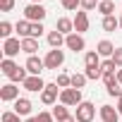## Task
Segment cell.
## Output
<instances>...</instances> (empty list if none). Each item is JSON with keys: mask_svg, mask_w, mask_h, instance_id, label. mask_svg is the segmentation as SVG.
Instances as JSON below:
<instances>
[{"mask_svg": "<svg viewBox=\"0 0 122 122\" xmlns=\"http://www.w3.org/2000/svg\"><path fill=\"white\" fill-rule=\"evenodd\" d=\"M89 12H84V10H79L77 15H74V31L77 34H84V31H89Z\"/></svg>", "mask_w": 122, "mask_h": 122, "instance_id": "obj_12", "label": "cell"}, {"mask_svg": "<svg viewBox=\"0 0 122 122\" xmlns=\"http://www.w3.org/2000/svg\"><path fill=\"white\" fill-rule=\"evenodd\" d=\"M17 98H22V96H19V86H17V84H12V81H10V84H5L3 89H0V101H5V103H15Z\"/></svg>", "mask_w": 122, "mask_h": 122, "instance_id": "obj_9", "label": "cell"}, {"mask_svg": "<svg viewBox=\"0 0 122 122\" xmlns=\"http://www.w3.org/2000/svg\"><path fill=\"white\" fill-rule=\"evenodd\" d=\"M12 108H15V112H17L19 117H31V108H34V105H31V101H29V98H24V96H22V98H17V101H15V105H12Z\"/></svg>", "mask_w": 122, "mask_h": 122, "instance_id": "obj_10", "label": "cell"}, {"mask_svg": "<svg viewBox=\"0 0 122 122\" xmlns=\"http://www.w3.org/2000/svg\"><path fill=\"white\" fill-rule=\"evenodd\" d=\"M84 65H86V67H101V55H98L96 50H89V53L84 55Z\"/></svg>", "mask_w": 122, "mask_h": 122, "instance_id": "obj_22", "label": "cell"}, {"mask_svg": "<svg viewBox=\"0 0 122 122\" xmlns=\"http://www.w3.org/2000/svg\"><path fill=\"white\" fill-rule=\"evenodd\" d=\"M103 84H105V89L120 84V81H117V72H105V74H103Z\"/></svg>", "mask_w": 122, "mask_h": 122, "instance_id": "obj_30", "label": "cell"}, {"mask_svg": "<svg viewBox=\"0 0 122 122\" xmlns=\"http://www.w3.org/2000/svg\"><path fill=\"white\" fill-rule=\"evenodd\" d=\"M117 81L122 84V70H117Z\"/></svg>", "mask_w": 122, "mask_h": 122, "instance_id": "obj_41", "label": "cell"}, {"mask_svg": "<svg viewBox=\"0 0 122 122\" xmlns=\"http://www.w3.org/2000/svg\"><path fill=\"white\" fill-rule=\"evenodd\" d=\"M36 122H55V117H53V112H48V110H41V112L36 115Z\"/></svg>", "mask_w": 122, "mask_h": 122, "instance_id": "obj_34", "label": "cell"}, {"mask_svg": "<svg viewBox=\"0 0 122 122\" xmlns=\"http://www.w3.org/2000/svg\"><path fill=\"white\" fill-rule=\"evenodd\" d=\"M101 70H103V74H105V72H117V65L112 62V57H108V60L101 62Z\"/></svg>", "mask_w": 122, "mask_h": 122, "instance_id": "obj_31", "label": "cell"}, {"mask_svg": "<svg viewBox=\"0 0 122 122\" xmlns=\"http://www.w3.org/2000/svg\"><path fill=\"white\" fill-rule=\"evenodd\" d=\"M15 0H0V12H12Z\"/></svg>", "mask_w": 122, "mask_h": 122, "instance_id": "obj_37", "label": "cell"}, {"mask_svg": "<svg viewBox=\"0 0 122 122\" xmlns=\"http://www.w3.org/2000/svg\"><path fill=\"white\" fill-rule=\"evenodd\" d=\"M36 50H38V38H22V53L36 55Z\"/></svg>", "mask_w": 122, "mask_h": 122, "instance_id": "obj_18", "label": "cell"}, {"mask_svg": "<svg viewBox=\"0 0 122 122\" xmlns=\"http://www.w3.org/2000/svg\"><path fill=\"white\" fill-rule=\"evenodd\" d=\"M29 3H41V0H29Z\"/></svg>", "mask_w": 122, "mask_h": 122, "instance_id": "obj_43", "label": "cell"}, {"mask_svg": "<svg viewBox=\"0 0 122 122\" xmlns=\"http://www.w3.org/2000/svg\"><path fill=\"white\" fill-rule=\"evenodd\" d=\"M3 122H22V117H19L15 110H5V112H3Z\"/></svg>", "mask_w": 122, "mask_h": 122, "instance_id": "obj_32", "label": "cell"}, {"mask_svg": "<svg viewBox=\"0 0 122 122\" xmlns=\"http://www.w3.org/2000/svg\"><path fill=\"white\" fill-rule=\"evenodd\" d=\"M98 12L103 17H112L115 15V3H112V0H101V3H98Z\"/></svg>", "mask_w": 122, "mask_h": 122, "instance_id": "obj_21", "label": "cell"}, {"mask_svg": "<svg viewBox=\"0 0 122 122\" xmlns=\"http://www.w3.org/2000/svg\"><path fill=\"white\" fill-rule=\"evenodd\" d=\"M12 31H15V26L10 24V22H0V36H3V41H7V38H12Z\"/></svg>", "mask_w": 122, "mask_h": 122, "instance_id": "obj_26", "label": "cell"}, {"mask_svg": "<svg viewBox=\"0 0 122 122\" xmlns=\"http://www.w3.org/2000/svg\"><path fill=\"white\" fill-rule=\"evenodd\" d=\"M24 67H26V72H29L31 77H41V72L46 70V62H43V60H41L38 55H29Z\"/></svg>", "mask_w": 122, "mask_h": 122, "instance_id": "obj_6", "label": "cell"}, {"mask_svg": "<svg viewBox=\"0 0 122 122\" xmlns=\"http://www.w3.org/2000/svg\"><path fill=\"white\" fill-rule=\"evenodd\" d=\"M26 77H29L26 67H17V70H15V72H12V74H10L7 79H10L12 84H24V81H26Z\"/></svg>", "mask_w": 122, "mask_h": 122, "instance_id": "obj_20", "label": "cell"}, {"mask_svg": "<svg viewBox=\"0 0 122 122\" xmlns=\"http://www.w3.org/2000/svg\"><path fill=\"white\" fill-rule=\"evenodd\" d=\"M43 62H46V70H60L65 65V50H60V48H50L48 55L43 57Z\"/></svg>", "mask_w": 122, "mask_h": 122, "instance_id": "obj_2", "label": "cell"}, {"mask_svg": "<svg viewBox=\"0 0 122 122\" xmlns=\"http://www.w3.org/2000/svg\"><path fill=\"white\" fill-rule=\"evenodd\" d=\"M115 108H117V112L122 115V98H117V105H115Z\"/></svg>", "mask_w": 122, "mask_h": 122, "instance_id": "obj_40", "label": "cell"}, {"mask_svg": "<svg viewBox=\"0 0 122 122\" xmlns=\"http://www.w3.org/2000/svg\"><path fill=\"white\" fill-rule=\"evenodd\" d=\"M120 29H122V15H120Z\"/></svg>", "mask_w": 122, "mask_h": 122, "instance_id": "obj_42", "label": "cell"}, {"mask_svg": "<svg viewBox=\"0 0 122 122\" xmlns=\"http://www.w3.org/2000/svg\"><path fill=\"white\" fill-rule=\"evenodd\" d=\"M98 115H101V122H120V112L112 105H101Z\"/></svg>", "mask_w": 122, "mask_h": 122, "instance_id": "obj_11", "label": "cell"}, {"mask_svg": "<svg viewBox=\"0 0 122 122\" xmlns=\"http://www.w3.org/2000/svg\"><path fill=\"white\" fill-rule=\"evenodd\" d=\"M15 31H17V36H22V38H31V22L19 19V22L15 24Z\"/></svg>", "mask_w": 122, "mask_h": 122, "instance_id": "obj_17", "label": "cell"}, {"mask_svg": "<svg viewBox=\"0 0 122 122\" xmlns=\"http://www.w3.org/2000/svg\"><path fill=\"white\" fill-rule=\"evenodd\" d=\"M60 122H77V117H74V115H70V117H65V120H60Z\"/></svg>", "mask_w": 122, "mask_h": 122, "instance_id": "obj_39", "label": "cell"}, {"mask_svg": "<svg viewBox=\"0 0 122 122\" xmlns=\"http://www.w3.org/2000/svg\"><path fill=\"white\" fill-rule=\"evenodd\" d=\"M43 31H46V29H43V22H38V24H31V38H38Z\"/></svg>", "mask_w": 122, "mask_h": 122, "instance_id": "obj_35", "label": "cell"}, {"mask_svg": "<svg viewBox=\"0 0 122 122\" xmlns=\"http://www.w3.org/2000/svg\"><path fill=\"white\" fill-rule=\"evenodd\" d=\"M60 103L62 105H67V108H77L79 103H81V91L79 89H62L60 91Z\"/></svg>", "mask_w": 122, "mask_h": 122, "instance_id": "obj_4", "label": "cell"}, {"mask_svg": "<svg viewBox=\"0 0 122 122\" xmlns=\"http://www.w3.org/2000/svg\"><path fill=\"white\" fill-rule=\"evenodd\" d=\"M112 62L117 65V70H122V48H115V53H112Z\"/></svg>", "mask_w": 122, "mask_h": 122, "instance_id": "obj_36", "label": "cell"}, {"mask_svg": "<svg viewBox=\"0 0 122 122\" xmlns=\"http://www.w3.org/2000/svg\"><path fill=\"white\" fill-rule=\"evenodd\" d=\"M60 5H62L67 12H74L77 7H81V0H60Z\"/></svg>", "mask_w": 122, "mask_h": 122, "instance_id": "obj_29", "label": "cell"}, {"mask_svg": "<svg viewBox=\"0 0 122 122\" xmlns=\"http://www.w3.org/2000/svg\"><path fill=\"white\" fill-rule=\"evenodd\" d=\"M24 19L31 22V24L43 22V19H46V7H43L41 3H29V5L24 7Z\"/></svg>", "mask_w": 122, "mask_h": 122, "instance_id": "obj_1", "label": "cell"}, {"mask_svg": "<svg viewBox=\"0 0 122 122\" xmlns=\"http://www.w3.org/2000/svg\"><path fill=\"white\" fill-rule=\"evenodd\" d=\"M3 53H5V57H10V60H12V57H17V55L22 53V41H19V38H15V36H12V38H7V41H3Z\"/></svg>", "mask_w": 122, "mask_h": 122, "instance_id": "obj_8", "label": "cell"}, {"mask_svg": "<svg viewBox=\"0 0 122 122\" xmlns=\"http://www.w3.org/2000/svg\"><path fill=\"white\" fill-rule=\"evenodd\" d=\"M101 26H103V31H115V29H120V17H103V22H101Z\"/></svg>", "mask_w": 122, "mask_h": 122, "instance_id": "obj_19", "label": "cell"}, {"mask_svg": "<svg viewBox=\"0 0 122 122\" xmlns=\"http://www.w3.org/2000/svg\"><path fill=\"white\" fill-rule=\"evenodd\" d=\"M55 84H57L60 89H70V86H72V74H67V72H60Z\"/></svg>", "mask_w": 122, "mask_h": 122, "instance_id": "obj_25", "label": "cell"}, {"mask_svg": "<svg viewBox=\"0 0 122 122\" xmlns=\"http://www.w3.org/2000/svg\"><path fill=\"white\" fill-rule=\"evenodd\" d=\"M65 38H67V36L60 34L57 29H55V31H48V46H50V48H62V46H65Z\"/></svg>", "mask_w": 122, "mask_h": 122, "instance_id": "obj_16", "label": "cell"}, {"mask_svg": "<svg viewBox=\"0 0 122 122\" xmlns=\"http://www.w3.org/2000/svg\"><path fill=\"white\" fill-rule=\"evenodd\" d=\"M86 81H89V79H86V74H79V72H77V74H72V89H79V91H81V89L86 86Z\"/></svg>", "mask_w": 122, "mask_h": 122, "instance_id": "obj_28", "label": "cell"}, {"mask_svg": "<svg viewBox=\"0 0 122 122\" xmlns=\"http://www.w3.org/2000/svg\"><path fill=\"white\" fill-rule=\"evenodd\" d=\"M55 29H57L60 34L70 36V34H74V19H70V17H60V19L55 22Z\"/></svg>", "mask_w": 122, "mask_h": 122, "instance_id": "obj_14", "label": "cell"}, {"mask_svg": "<svg viewBox=\"0 0 122 122\" xmlns=\"http://www.w3.org/2000/svg\"><path fill=\"white\" fill-rule=\"evenodd\" d=\"M60 89L57 84H46V89L41 91V103L43 105H55L57 101H60Z\"/></svg>", "mask_w": 122, "mask_h": 122, "instance_id": "obj_5", "label": "cell"}, {"mask_svg": "<svg viewBox=\"0 0 122 122\" xmlns=\"http://www.w3.org/2000/svg\"><path fill=\"white\" fill-rule=\"evenodd\" d=\"M84 74H86V79H91V81L103 79V70H101V67H86V70H84Z\"/></svg>", "mask_w": 122, "mask_h": 122, "instance_id": "obj_27", "label": "cell"}, {"mask_svg": "<svg viewBox=\"0 0 122 122\" xmlns=\"http://www.w3.org/2000/svg\"><path fill=\"white\" fill-rule=\"evenodd\" d=\"M17 67H19V65L15 62V60H10V57H3V62H0V70H3V74H5V77H10Z\"/></svg>", "mask_w": 122, "mask_h": 122, "instance_id": "obj_24", "label": "cell"}, {"mask_svg": "<svg viewBox=\"0 0 122 122\" xmlns=\"http://www.w3.org/2000/svg\"><path fill=\"white\" fill-rule=\"evenodd\" d=\"M108 96H112V98H122V89H120V84L108 86Z\"/></svg>", "mask_w": 122, "mask_h": 122, "instance_id": "obj_38", "label": "cell"}, {"mask_svg": "<svg viewBox=\"0 0 122 122\" xmlns=\"http://www.w3.org/2000/svg\"><path fill=\"white\" fill-rule=\"evenodd\" d=\"M65 48H70V50H74V53H81V50H86V41H84V36L81 34H70L67 38H65Z\"/></svg>", "mask_w": 122, "mask_h": 122, "instance_id": "obj_7", "label": "cell"}, {"mask_svg": "<svg viewBox=\"0 0 122 122\" xmlns=\"http://www.w3.org/2000/svg\"><path fill=\"white\" fill-rule=\"evenodd\" d=\"M96 53H98L101 57H105V60H108V57H112V53H115V46H112L110 41H105V38H103V41H98V46H96Z\"/></svg>", "mask_w": 122, "mask_h": 122, "instance_id": "obj_15", "label": "cell"}, {"mask_svg": "<svg viewBox=\"0 0 122 122\" xmlns=\"http://www.w3.org/2000/svg\"><path fill=\"white\" fill-rule=\"evenodd\" d=\"M50 112H53V117H55L57 122H60V120H65V117H70V110H67V105H62V103H55Z\"/></svg>", "mask_w": 122, "mask_h": 122, "instance_id": "obj_23", "label": "cell"}, {"mask_svg": "<svg viewBox=\"0 0 122 122\" xmlns=\"http://www.w3.org/2000/svg\"><path fill=\"white\" fill-rule=\"evenodd\" d=\"M98 3H101V0H81V10H84V12L98 10Z\"/></svg>", "mask_w": 122, "mask_h": 122, "instance_id": "obj_33", "label": "cell"}, {"mask_svg": "<svg viewBox=\"0 0 122 122\" xmlns=\"http://www.w3.org/2000/svg\"><path fill=\"white\" fill-rule=\"evenodd\" d=\"M74 117H77V122H93V117H96V105H93L91 101H81V103L77 105Z\"/></svg>", "mask_w": 122, "mask_h": 122, "instance_id": "obj_3", "label": "cell"}, {"mask_svg": "<svg viewBox=\"0 0 122 122\" xmlns=\"http://www.w3.org/2000/svg\"><path fill=\"white\" fill-rule=\"evenodd\" d=\"M22 86H24L26 91H31V93H41V91L46 89V81H43L41 77H31V74H29V77H26V81H24Z\"/></svg>", "mask_w": 122, "mask_h": 122, "instance_id": "obj_13", "label": "cell"}]
</instances>
